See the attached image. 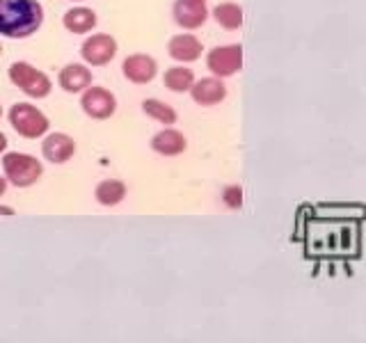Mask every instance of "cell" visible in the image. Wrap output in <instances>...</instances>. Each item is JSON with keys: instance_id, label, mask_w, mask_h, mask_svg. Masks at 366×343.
<instances>
[{"instance_id": "1", "label": "cell", "mask_w": 366, "mask_h": 343, "mask_svg": "<svg viewBox=\"0 0 366 343\" xmlns=\"http://www.w3.org/2000/svg\"><path fill=\"white\" fill-rule=\"evenodd\" d=\"M44 23L37 0H0V34L8 39L32 37Z\"/></svg>"}, {"instance_id": "2", "label": "cell", "mask_w": 366, "mask_h": 343, "mask_svg": "<svg viewBox=\"0 0 366 343\" xmlns=\"http://www.w3.org/2000/svg\"><path fill=\"white\" fill-rule=\"evenodd\" d=\"M8 119L12 123V128L25 140H42L49 133L51 121L37 106H30L25 101H19L10 108Z\"/></svg>"}, {"instance_id": "3", "label": "cell", "mask_w": 366, "mask_h": 343, "mask_svg": "<svg viewBox=\"0 0 366 343\" xmlns=\"http://www.w3.org/2000/svg\"><path fill=\"white\" fill-rule=\"evenodd\" d=\"M3 172L8 183H12L14 188H30L42 178L44 165L35 156L10 151V154L3 156Z\"/></svg>"}, {"instance_id": "4", "label": "cell", "mask_w": 366, "mask_h": 343, "mask_svg": "<svg viewBox=\"0 0 366 343\" xmlns=\"http://www.w3.org/2000/svg\"><path fill=\"white\" fill-rule=\"evenodd\" d=\"M8 75H10L12 85L19 87L25 96H30V99H46V96L53 92V82L49 75L23 60L14 62V64L10 67Z\"/></svg>"}, {"instance_id": "5", "label": "cell", "mask_w": 366, "mask_h": 343, "mask_svg": "<svg viewBox=\"0 0 366 343\" xmlns=\"http://www.w3.org/2000/svg\"><path fill=\"white\" fill-rule=\"evenodd\" d=\"M80 94H83L80 96V108H83V113L90 117V119L106 121V119H110L114 115V110H117V99H114V94L106 87L90 85Z\"/></svg>"}, {"instance_id": "6", "label": "cell", "mask_w": 366, "mask_h": 343, "mask_svg": "<svg viewBox=\"0 0 366 343\" xmlns=\"http://www.w3.org/2000/svg\"><path fill=\"white\" fill-rule=\"evenodd\" d=\"M208 71L218 78H229V75L239 73L243 69V48L241 44L232 46H215L206 55Z\"/></svg>"}, {"instance_id": "7", "label": "cell", "mask_w": 366, "mask_h": 343, "mask_svg": "<svg viewBox=\"0 0 366 343\" xmlns=\"http://www.w3.org/2000/svg\"><path fill=\"white\" fill-rule=\"evenodd\" d=\"M114 55H117V41H114L112 34H92L80 46V58L90 67H108L114 60Z\"/></svg>"}, {"instance_id": "8", "label": "cell", "mask_w": 366, "mask_h": 343, "mask_svg": "<svg viewBox=\"0 0 366 343\" xmlns=\"http://www.w3.org/2000/svg\"><path fill=\"white\" fill-rule=\"evenodd\" d=\"M121 71L133 85H149L158 75V62L147 53H133L121 62Z\"/></svg>"}, {"instance_id": "9", "label": "cell", "mask_w": 366, "mask_h": 343, "mask_svg": "<svg viewBox=\"0 0 366 343\" xmlns=\"http://www.w3.org/2000/svg\"><path fill=\"white\" fill-rule=\"evenodd\" d=\"M172 16L183 30H197L206 23L208 7L204 0H174Z\"/></svg>"}, {"instance_id": "10", "label": "cell", "mask_w": 366, "mask_h": 343, "mask_svg": "<svg viewBox=\"0 0 366 343\" xmlns=\"http://www.w3.org/2000/svg\"><path fill=\"white\" fill-rule=\"evenodd\" d=\"M42 154L53 165L69 163L76 154V140L66 133H46L42 142Z\"/></svg>"}, {"instance_id": "11", "label": "cell", "mask_w": 366, "mask_h": 343, "mask_svg": "<svg viewBox=\"0 0 366 343\" xmlns=\"http://www.w3.org/2000/svg\"><path fill=\"white\" fill-rule=\"evenodd\" d=\"M191 96L202 108L218 106V103L227 99V85L218 75H213V78H199V80H195V85L191 87Z\"/></svg>"}, {"instance_id": "12", "label": "cell", "mask_w": 366, "mask_h": 343, "mask_svg": "<svg viewBox=\"0 0 366 343\" xmlns=\"http://www.w3.org/2000/svg\"><path fill=\"white\" fill-rule=\"evenodd\" d=\"M167 53H169V58L176 60V62L191 64V62L202 58V53H204V44H202V41L191 32L174 34V37L167 41Z\"/></svg>"}, {"instance_id": "13", "label": "cell", "mask_w": 366, "mask_h": 343, "mask_svg": "<svg viewBox=\"0 0 366 343\" xmlns=\"http://www.w3.org/2000/svg\"><path fill=\"white\" fill-rule=\"evenodd\" d=\"M94 75L85 64H66L64 69H60L58 73V85L69 94H80L92 85Z\"/></svg>"}, {"instance_id": "14", "label": "cell", "mask_w": 366, "mask_h": 343, "mask_svg": "<svg viewBox=\"0 0 366 343\" xmlns=\"http://www.w3.org/2000/svg\"><path fill=\"white\" fill-rule=\"evenodd\" d=\"M186 147H188L186 135L176 128H165L162 133L151 137V151H156L158 156H165V158L181 156L183 151H186Z\"/></svg>"}, {"instance_id": "15", "label": "cell", "mask_w": 366, "mask_h": 343, "mask_svg": "<svg viewBox=\"0 0 366 343\" xmlns=\"http://www.w3.org/2000/svg\"><path fill=\"white\" fill-rule=\"evenodd\" d=\"M62 23L71 34H87L97 27L99 19L97 12L90 10V7H71L62 16Z\"/></svg>"}, {"instance_id": "16", "label": "cell", "mask_w": 366, "mask_h": 343, "mask_svg": "<svg viewBox=\"0 0 366 343\" xmlns=\"http://www.w3.org/2000/svg\"><path fill=\"white\" fill-rule=\"evenodd\" d=\"M126 183L117 178H106L94 188V197L101 206H117L126 199Z\"/></svg>"}, {"instance_id": "17", "label": "cell", "mask_w": 366, "mask_h": 343, "mask_svg": "<svg viewBox=\"0 0 366 343\" xmlns=\"http://www.w3.org/2000/svg\"><path fill=\"white\" fill-rule=\"evenodd\" d=\"M162 85L176 94L191 92V87L195 85V71L188 67H169L162 75Z\"/></svg>"}, {"instance_id": "18", "label": "cell", "mask_w": 366, "mask_h": 343, "mask_svg": "<svg viewBox=\"0 0 366 343\" xmlns=\"http://www.w3.org/2000/svg\"><path fill=\"white\" fill-rule=\"evenodd\" d=\"M142 110H145V115L149 119L162 123V126H174L176 119H179V113L169 106L165 101H158V99H145L142 101Z\"/></svg>"}, {"instance_id": "19", "label": "cell", "mask_w": 366, "mask_h": 343, "mask_svg": "<svg viewBox=\"0 0 366 343\" xmlns=\"http://www.w3.org/2000/svg\"><path fill=\"white\" fill-rule=\"evenodd\" d=\"M213 19L218 21L220 27H225L229 32L239 30L243 25V10H241V5H236V3H220L213 10Z\"/></svg>"}, {"instance_id": "20", "label": "cell", "mask_w": 366, "mask_h": 343, "mask_svg": "<svg viewBox=\"0 0 366 343\" xmlns=\"http://www.w3.org/2000/svg\"><path fill=\"white\" fill-rule=\"evenodd\" d=\"M222 202L229 209H241L243 206V190L241 185H227L225 190H222Z\"/></svg>"}, {"instance_id": "21", "label": "cell", "mask_w": 366, "mask_h": 343, "mask_svg": "<svg viewBox=\"0 0 366 343\" xmlns=\"http://www.w3.org/2000/svg\"><path fill=\"white\" fill-rule=\"evenodd\" d=\"M5 151H8V137H5V133L0 130V156H3Z\"/></svg>"}, {"instance_id": "22", "label": "cell", "mask_w": 366, "mask_h": 343, "mask_svg": "<svg viewBox=\"0 0 366 343\" xmlns=\"http://www.w3.org/2000/svg\"><path fill=\"white\" fill-rule=\"evenodd\" d=\"M5 192H8V178H5V176H0V197H3Z\"/></svg>"}, {"instance_id": "23", "label": "cell", "mask_w": 366, "mask_h": 343, "mask_svg": "<svg viewBox=\"0 0 366 343\" xmlns=\"http://www.w3.org/2000/svg\"><path fill=\"white\" fill-rule=\"evenodd\" d=\"M0 215H14V209H10V206H0Z\"/></svg>"}, {"instance_id": "24", "label": "cell", "mask_w": 366, "mask_h": 343, "mask_svg": "<svg viewBox=\"0 0 366 343\" xmlns=\"http://www.w3.org/2000/svg\"><path fill=\"white\" fill-rule=\"evenodd\" d=\"M0 117H3V103H0Z\"/></svg>"}, {"instance_id": "25", "label": "cell", "mask_w": 366, "mask_h": 343, "mask_svg": "<svg viewBox=\"0 0 366 343\" xmlns=\"http://www.w3.org/2000/svg\"><path fill=\"white\" fill-rule=\"evenodd\" d=\"M71 3H83V0H71Z\"/></svg>"}, {"instance_id": "26", "label": "cell", "mask_w": 366, "mask_h": 343, "mask_svg": "<svg viewBox=\"0 0 366 343\" xmlns=\"http://www.w3.org/2000/svg\"><path fill=\"white\" fill-rule=\"evenodd\" d=\"M0 55H3V44H0Z\"/></svg>"}, {"instance_id": "27", "label": "cell", "mask_w": 366, "mask_h": 343, "mask_svg": "<svg viewBox=\"0 0 366 343\" xmlns=\"http://www.w3.org/2000/svg\"><path fill=\"white\" fill-rule=\"evenodd\" d=\"M204 3H206V0H204Z\"/></svg>"}]
</instances>
